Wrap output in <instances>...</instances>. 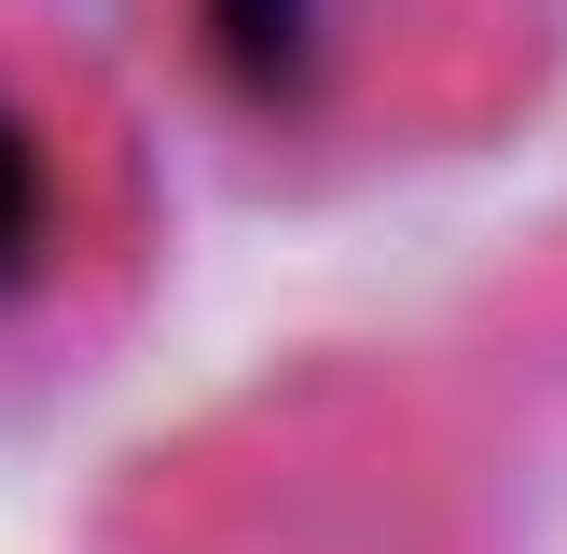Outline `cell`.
I'll list each match as a JSON object with an SVG mask.
<instances>
[{
	"label": "cell",
	"instance_id": "obj_3",
	"mask_svg": "<svg viewBox=\"0 0 567 554\" xmlns=\"http://www.w3.org/2000/svg\"><path fill=\"white\" fill-rule=\"evenodd\" d=\"M153 291V166L97 55L0 0V402L70 388Z\"/></svg>",
	"mask_w": 567,
	"mask_h": 554
},
{
	"label": "cell",
	"instance_id": "obj_4",
	"mask_svg": "<svg viewBox=\"0 0 567 554\" xmlns=\"http://www.w3.org/2000/svg\"><path fill=\"white\" fill-rule=\"evenodd\" d=\"M513 332H526L540 360H567V249H554V264H526V277H513Z\"/></svg>",
	"mask_w": 567,
	"mask_h": 554
},
{
	"label": "cell",
	"instance_id": "obj_2",
	"mask_svg": "<svg viewBox=\"0 0 567 554\" xmlns=\"http://www.w3.org/2000/svg\"><path fill=\"white\" fill-rule=\"evenodd\" d=\"M125 554H513L471 402L402 360H319L111 485Z\"/></svg>",
	"mask_w": 567,
	"mask_h": 554
},
{
	"label": "cell",
	"instance_id": "obj_1",
	"mask_svg": "<svg viewBox=\"0 0 567 554\" xmlns=\"http://www.w3.org/2000/svg\"><path fill=\"white\" fill-rule=\"evenodd\" d=\"M138 42L194 125L277 181L513 138L554 83L540 0H138Z\"/></svg>",
	"mask_w": 567,
	"mask_h": 554
}]
</instances>
